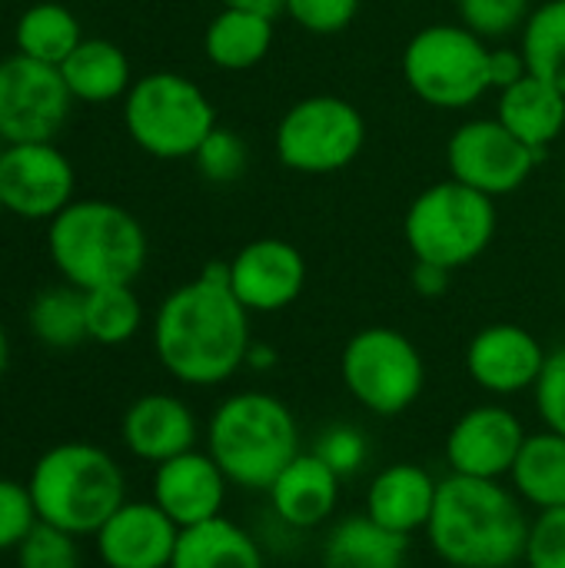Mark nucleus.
Returning <instances> with one entry per match:
<instances>
[{
    "label": "nucleus",
    "instance_id": "f257e3e1",
    "mask_svg": "<svg viewBox=\"0 0 565 568\" xmlns=\"http://www.w3.org/2000/svg\"><path fill=\"white\" fill-rule=\"evenodd\" d=\"M153 346L163 369L186 386H216L246 366L250 310L233 296L226 263H206L160 303Z\"/></svg>",
    "mask_w": 565,
    "mask_h": 568
},
{
    "label": "nucleus",
    "instance_id": "f03ea898",
    "mask_svg": "<svg viewBox=\"0 0 565 568\" xmlns=\"http://www.w3.org/2000/svg\"><path fill=\"white\" fill-rule=\"evenodd\" d=\"M436 556L453 568H509L526 556L529 523L500 479L450 476L426 526Z\"/></svg>",
    "mask_w": 565,
    "mask_h": 568
},
{
    "label": "nucleus",
    "instance_id": "7ed1b4c3",
    "mask_svg": "<svg viewBox=\"0 0 565 568\" xmlns=\"http://www.w3.org/2000/svg\"><path fill=\"white\" fill-rule=\"evenodd\" d=\"M50 260L77 290L130 286L147 263V233L137 216L107 200H73L50 220Z\"/></svg>",
    "mask_w": 565,
    "mask_h": 568
},
{
    "label": "nucleus",
    "instance_id": "20e7f679",
    "mask_svg": "<svg viewBox=\"0 0 565 568\" xmlns=\"http://www.w3.org/2000/svg\"><path fill=\"white\" fill-rule=\"evenodd\" d=\"M37 516L70 536H97L127 503L123 469L90 443H63L43 453L27 479Z\"/></svg>",
    "mask_w": 565,
    "mask_h": 568
},
{
    "label": "nucleus",
    "instance_id": "39448f33",
    "mask_svg": "<svg viewBox=\"0 0 565 568\" xmlns=\"http://www.w3.org/2000/svg\"><path fill=\"white\" fill-rule=\"evenodd\" d=\"M206 446L230 483L270 489L300 456V426L283 399L270 393H236L213 413Z\"/></svg>",
    "mask_w": 565,
    "mask_h": 568
},
{
    "label": "nucleus",
    "instance_id": "423d86ee",
    "mask_svg": "<svg viewBox=\"0 0 565 568\" xmlns=\"http://www.w3.org/2000/svg\"><path fill=\"white\" fill-rule=\"evenodd\" d=\"M403 236L420 263L443 270L470 266L496 236V203L493 196L450 176L410 203Z\"/></svg>",
    "mask_w": 565,
    "mask_h": 568
},
{
    "label": "nucleus",
    "instance_id": "0eeeda50",
    "mask_svg": "<svg viewBox=\"0 0 565 568\" xmlns=\"http://www.w3.org/2000/svg\"><path fill=\"white\" fill-rule=\"evenodd\" d=\"M123 123L133 143L150 156L183 160L216 130V110L193 80L160 70L127 90Z\"/></svg>",
    "mask_w": 565,
    "mask_h": 568
},
{
    "label": "nucleus",
    "instance_id": "6e6552de",
    "mask_svg": "<svg viewBox=\"0 0 565 568\" xmlns=\"http://www.w3.org/2000/svg\"><path fill=\"white\" fill-rule=\"evenodd\" d=\"M403 80L436 110H463L490 87V47L480 33L456 23H433L410 37Z\"/></svg>",
    "mask_w": 565,
    "mask_h": 568
},
{
    "label": "nucleus",
    "instance_id": "1a4fd4ad",
    "mask_svg": "<svg viewBox=\"0 0 565 568\" xmlns=\"http://www.w3.org/2000/svg\"><path fill=\"white\" fill-rule=\"evenodd\" d=\"M340 373L350 396L383 419L406 413L426 386V363L420 349L410 336L390 326H370L350 336Z\"/></svg>",
    "mask_w": 565,
    "mask_h": 568
},
{
    "label": "nucleus",
    "instance_id": "9d476101",
    "mask_svg": "<svg viewBox=\"0 0 565 568\" xmlns=\"http://www.w3.org/2000/svg\"><path fill=\"white\" fill-rule=\"evenodd\" d=\"M366 143L363 113L333 93L296 100L276 123V156L286 170L326 176L346 170Z\"/></svg>",
    "mask_w": 565,
    "mask_h": 568
},
{
    "label": "nucleus",
    "instance_id": "9b49d317",
    "mask_svg": "<svg viewBox=\"0 0 565 568\" xmlns=\"http://www.w3.org/2000/svg\"><path fill=\"white\" fill-rule=\"evenodd\" d=\"M70 90L60 67L13 53L0 60V140L47 143L70 113Z\"/></svg>",
    "mask_w": 565,
    "mask_h": 568
},
{
    "label": "nucleus",
    "instance_id": "f8f14e48",
    "mask_svg": "<svg viewBox=\"0 0 565 568\" xmlns=\"http://www.w3.org/2000/svg\"><path fill=\"white\" fill-rule=\"evenodd\" d=\"M543 156L509 133L500 120H470L446 143V166L453 180L486 193H516Z\"/></svg>",
    "mask_w": 565,
    "mask_h": 568
},
{
    "label": "nucleus",
    "instance_id": "ddd939ff",
    "mask_svg": "<svg viewBox=\"0 0 565 568\" xmlns=\"http://www.w3.org/2000/svg\"><path fill=\"white\" fill-rule=\"evenodd\" d=\"M73 166L47 143H7L0 153V196L7 213L23 220H53L73 203Z\"/></svg>",
    "mask_w": 565,
    "mask_h": 568
},
{
    "label": "nucleus",
    "instance_id": "4468645a",
    "mask_svg": "<svg viewBox=\"0 0 565 568\" xmlns=\"http://www.w3.org/2000/svg\"><path fill=\"white\" fill-rule=\"evenodd\" d=\"M230 290L250 313H280L300 300L306 283L303 253L280 240L263 236L246 243L230 263Z\"/></svg>",
    "mask_w": 565,
    "mask_h": 568
},
{
    "label": "nucleus",
    "instance_id": "2eb2a0df",
    "mask_svg": "<svg viewBox=\"0 0 565 568\" xmlns=\"http://www.w3.org/2000/svg\"><path fill=\"white\" fill-rule=\"evenodd\" d=\"M523 443L526 429L506 406H473L450 429L446 463L456 476L503 479L513 473Z\"/></svg>",
    "mask_w": 565,
    "mask_h": 568
},
{
    "label": "nucleus",
    "instance_id": "dca6fc26",
    "mask_svg": "<svg viewBox=\"0 0 565 568\" xmlns=\"http://www.w3.org/2000/svg\"><path fill=\"white\" fill-rule=\"evenodd\" d=\"M546 356L549 353L529 329L516 323H493L470 339L466 373L480 389L493 396H516L536 386Z\"/></svg>",
    "mask_w": 565,
    "mask_h": 568
},
{
    "label": "nucleus",
    "instance_id": "f3484780",
    "mask_svg": "<svg viewBox=\"0 0 565 568\" xmlns=\"http://www.w3.org/2000/svg\"><path fill=\"white\" fill-rule=\"evenodd\" d=\"M180 526L157 503H123L97 532L107 568H170Z\"/></svg>",
    "mask_w": 565,
    "mask_h": 568
},
{
    "label": "nucleus",
    "instance_id": "a211bd4d",
    "mask_svg": "<svg viewBox=\"0 0 565 568\" xmlns=\"http://www.w3.org/2000/svg\"><path fill=\"white\" fill-rule=\"evenodd\" d=\"M226 476L210 453H183L157 466L153 473V503L180 526H200L216 519L226 499Z\"/></svg>",
    "mask_w": 565,
    "mask_h": 568
},
{
    "label": "nucleus",
    "instance_id": "6ab92c4d",
    "mask_svg": "<svg viewBox=\"0 0 565 568\" xmlns=\"http://www.w3.org/2000/svg\"><path fill=\"white\" fill-rule=\"evenodd\" d=\"M123 443L137 459L160 466L193 449L196 419L183 399L167 396V393H150V396H140L123 413Z\"/></svg>",
    "mask_w": 565,
    "mask_h": 568
},
{
    "label": "nucleus",
    "instance_id": "aec40b11",
    "mask_svg": "<svg viewBox=\"0 0 565 568\" xmlns=\"http://www.w3.org/2000/svg\"><path fill=\"white\" fill-rule=\"evenodd\" d=\"M440 483L416 463H396L386 466L370 493H366V516L380 523L390 532L413 536L416 529H426L433 519Z\"/></svg>",
    "mask_w": 565,
    "mask_h": 568
},
{
    "label": "nucleus",
    "instance_id": "412c9836",
    "mask_svg": "<svg viewBox=\"0 0 565 568\" xmlns=\"http://www.w3.org/2000/svg\"><path fill=\"white\" fill-rule=\"evenodd\" d=\"M273 513L293 529L323 526L340 503V476L316 456L300 453L266 489Z\"/></svg>",
    "mask_w": 565,
    "mask_h": 568
},
{
    "label": "nucleus",
    "instance_id": "4be33fe9",
    "mask_svg": "<svg viewBox=\"0 0 565 568\" xmlns=\"http://www.w3.org/2000/svg\"><path fill=\"white\" fill-rule=\"evenodd\" d=\"M496 120L543 156L563 133L565 93H559L553 83L539 80L536 73H526L519 83L500 90Z\"/></svg>",
    "mask_w": 565,
    "mask_h": 568
},
{
    "label": "nucleus",
    "instance_id": "5701e85b",
    "mask_svg": "<svg viewBox=\"0 0 565 568\" xmlns=\"http://www.w3.org/2000/svg\"><path fill=\"white\" fill-rule=\"evenodd\" d=\"M170 568H263V552L246 529L216 516L180 529Z\"/></svg>",
    "mask_w": 565,
    "mask_h": 568
},
{
    "label": "nucleus",
    "instance_id": "b1692460",
    "mask_svg": "<svg viewBox=\"0 0 565 568\" xmlns=\"http://www.w3.org/2000/svg\"><path fill=\"white\" fill-rule=\"evenodd\" d=\"M406 536L383 529L366 513L336 523L323 546V568H403Z\"/></svg>",
    "mask_w": 565,
    "mask_h": 568
},
{
    "label": "nucleus",
    "instance_id": "393cba45",
    "mask_svg": "<svg viewBox=\"0 0 565 568\" xmlns=\"http://www.w3.org/2000/svg\"><path fill=\"white\" fill-rule=\"evenodd\" d=\"M273 47V17L223 7L206 33H203V53L220 70H250L256 67Z\"/></svg>",
    "mask_w": 565,
    "mask_h": 568
},
{
    "label": "nucleus",
    "instance_id": "a878e982",
    "mask_svg": "<svg viewBox=\"0 0 565 568\" xmlns=\"http://www.w3.org/2000/svg\"><path fill=\"white\" fill-rule=\"evenodd\" d=\"M60 77L73 100L107 103L123 97L130 83V60L110 40H80L77 50L60 63Z\"/></svg>",
    "mask_w": 565,
    "mask_h": 568
},
{
    "label": "nucleus",
    "instance_id": "bb28decb",
    "mask_svg": "<svg viewBox=\"0 0 565 568\" xmlns=\"http://www.w3.org/2000/svg\"><path fill=\"white\" fill-rule=\"evenodd\" d=\"M509 476L516 493L539 513L565 506V436L553 429L526 436Z\"/></svg>",
    "mask_w": 565,
    "mask_h": 568
},
{
    "label": "nucleus",
    "instance_id": "cd10ccee",
    "mask_svg": "<svg viewBox=\"0 0 565 568\" xmlns=\"http://www.w3.org/2000/svg\"><path fill=\"white\" fill-rule=\"evenodd\" d=\"M13 37L23 57L50 63V67H60L83 40L77 17L63 3H33L30 10H23Z\"/></svg>",
    "mask_w": 565,
    "mask_h": 568
},
{
    "label": "nucleus",
    "instance_id": "c85d7f7f",
    "mask_svg": "<svg viewBox=\"0 0 565 568\" xmlns=\"http://www.w3.org/2000/svg\"><path fill=\"white\" fill-rule=\"evenodd\" d=\"M30 333L50 349H73L87 336V300L77 286H50L30 303Z\"/></svg>",
    "mask_w": 565,
    "mask_h": 568
},
{
    "label": "nucleus",
    "instance_id": "c756f323",
    "mask_svg": "<svg viewBox=\"0 0 565 568\" xmlns=\"http://www.w3.org/2000/svg\"><path fill=\"white\" fill-rule=\"evenodd\" d=\"M529 73L565 93V0H546L523 23L519 43Z\"/></svg>",
    "mask_w": 565,
    "mask_h": 568
},
{
    "label": "nucleus",
    "instance_id": "7c9ffc66",
    "mask_svg": "<svg viewBox=\"0 0 565 568\" xmlns=\"http://www.w3.org/2000/svg\"><path fill=\"white\" fill-rule=\"evenodd\" d=\"M87 336L100 346H120L137 336L143 310L130 286L87 290Z\"/></svg>",
    "mask_w": 565,
    "mask_h": 568
},
{
    "label": "nucleus",
    "instance_id": "2f4dec72",
    "mask_svg": "<svg viewBox=\"0 0 565 568\" xmlns=\"http://www.w3.org/2000/svg\"><path fill=\"white\" fill-rule=\"evenodd\" d=\"M13 552H17L20 568H80L77 536H70L43 519L23 536V542Z\"/></svg>",
    "mask_w": 565,
    "mask_h": 568
},
{
    "label": "nucleus",
    "instance_id": "473e14b6",
    "mask_svg": "<svg viewBox=\"0 0 565 568\" xmlns=\"http://www.w3.org/2000/svg\"><path fill=\"white\" fill-rule=\"evenodd\" d=\"M456 7H460L463 27H470L483 40L519 30L533 13L529 0H456Z\"/></svg>",
    "mask_w": 565,
    "mask_h": 568
},
{
    "label": "nucleus",
    "instance_id": "72a5a7b5",
    "mask_svg": "<svg viewBox=\"0 0 565 568\" xmlns=\"http://www.w3.org/2000/svg\"><path fill=\"white\" fill-rule=\"evenodd\" d=\"M193 160H196V166H200V173L210 180V183H233V180H240L243 176V170H246V143L233 133V130H223V126H216L203 143H200V150L193 153Z\"/></svg>",
    "mask_w": 565,
    "mask_h": 568
},
{
    "label": "nucleus",
    "instance_id": "f704fd0d",
    "mask_svg": "<svg viewBox=\"0 0 565 568\" xmlns=\"http://www.w3.org/2000/svg\"><path fill=\"white\" fill-rule=\"evenodd\" d=\"M40 523L33 496L13 479H0V552H10Z\"/></svg>",
    "mask_w": 565,
    "mask_h": 568
},
{
    "label": "nucleus",
    "instance_id": "c9c22d12",
    "mask_svg": "<svg viewBox=\"0 0 565 568\" xmlns=\"http://www.w3.org/2000/svg\"><path fill=\"white\" fill-rule=\"evenodd\" d=\"M360 3H363V0H286L283 10H286L306 33L330 37V33H343V30L356 20Z\"/></svg>",
    "mask_w": 565,
    "mask_h": 568
},
{
    "label": "nucleus",
    "instance_id": "e433bc0d",
    "mask_svg": "<svg viewBox=\"0 0 565 568\" xmlns=\"http://www.w3.org/2000/svg\"><path fill=\"white\" fill-rule=\"evenodd\" d=\"M523 559L529 568H565V506L546 509L536 523H529Z\"/></svg>",
    "mask_w": 565,
    "mask_h": 568
},
{
    "label": "nucleus",
    "instance_id": "4c0bfd02",
    "mask_svg": "<svg viewBox=\"0 0 565 568\" xmlns=\"http://www.w3.org/2000/svg\"><path fill=\"white\" fill-rule=\"evenodd\" d=\"M533 389H536V409L546 429L565 436V346L546 356V366Z\"/></svg>",
    "mask_w": 565,
    "mask_h": 568
},
{
    "label": "nucleus",
    "instance_id": "58836bf2",
    "mask_svg": "<svg viewBox=\"0 0 565 568\" xmlns=\"http://www.w3.org/2000/svg\"><path fill=\"white\" fill-rule=\"evenodd\" d=\"M316 456L343 479V476L356 473L366 463V439L353 426H333V429H326L320 436Z\"/></svg>",
    "mask_w": 565,
    "mask_h": 568
},
{
    "label": "nucleus",
    "instance_id": "ea45409f",
    "mask_svg": "<svg viewBox=\"0 0 565 568\" xmlns=\"http://www.w3.org/2000/svg\"><path fill=\"white\" fill-rule=\"evenodd\" d=\"M526 73H529V63H526L523 50H509V47L490 50V87L493 90H506V87L519 83Z\"/></svg>",
    "mask_w": 565,
    "mask_h": 568
},
{
    "label": "nucleus",
    "instance_id": "a19ab883",
    "mask_svg": "<svg viewBox=\"0 0 565 568\" xmlns=\"http://www.w3.org/2000/svg\"><path fill=\"white\" fill-rule=\"evenodd\" d=\"M450 276L453 270H443V266H433V263H420L413 266V290L426 300H436L450 290Z\"/></svg>",
    "mask_w": 565,
    "mask_h": 568
},
{
    "label": "nucleus",
    "instance_id": "79ce46f5",
    "mask_svg": "<svg viewBox=\"0 0 565 568\" xmlns=\"http://www.w3.org/2000/svg\"><path fill=\"white\" fill-rule=\"evenodd\" d=\"M223 7H236V10H253V13H263V17H276L286 0H223Z\"/></svg>",
    "mask_w": 565,
    "mask_h": 568
},
{
    "label": "nucleus",
    "instance_id": "37998d69",
    "mask_svg": "<svg viewBox=\"0 0 565 568\" xmlns=\"http://www.w3.org/2000/svg\"><path fill=\"white\" fill-rule=\"evenodd\" d=\"M273 349L266 353L263 346H250V353H246V366H253V369H266V366H273Z\"/></svg>",
    "mask_w": 565,
    "mask_h": 568
},
{
    "label": "nucleus",
    "instance_id": "c03bdc74",
    "mask_svg": "<svg viewBox=\"0 0 565 568\" xmlns=\"http://www.w3.org/2000/svg\"><path fill=\"white\" fill-rule=\"evenodd\" d=\"M7 356H10V346H7V333H3V326H0V376H3V369H7Z\"/></svg>",
    "mask_w": 565,
    "mask_h": 568
},
{
    "label": "nucleus",
    "instance_id": "a18cd8bd",
    "mask_svg": "<svg viewBox=\"0 0 565 568\" xmlns=\"http://www.w3.org/2000/svg\"><path fill=\"white\" fill-rule=\"evenodd\" d=\"M3 213H7V206H3V196H0V216H3Z\"/></svg>",
    "mask_w": 565,
    "mask_h": 568
},
{
    "label": "nucleus",
    "instance_id": "49530a36",
    "mask_svg": "<svg viewBox=\"0 0 565 568\" xmlns=\"http://www.w3.org/2000/svg\"><path fill=\"white\" fill-rule=\"evenodd\" d=\"M3 146H7V143H3V140H0V153H3Z\"/></svg>",
    "mask_w": 565,
    "mask_h": 568
},
{
    "label": "nucleus",
    "instance_id": "de8ad7c7",
    "mask_svg": "<svg viewBox=\"0 0 565 568\" xmlns=\"http://www.w3.org/2000/svg\"><path fill=\"white\" fill-rule=\"evenodd\" d=\"M563 186H565V173H563Z\"/></svg>",
    "mask_w": 565,
    "mask_h": 568
}]
</instances>
